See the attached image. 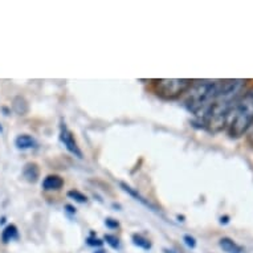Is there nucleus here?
Segmentation results:
<instances>
[{"label":"nucleus","mask_w":253,"mask_h":253,"mask_svg":"<svg viewBox=\"0 0 253 253\" xmlns=\"http://www.w3.org/2000/svg\"><path fill=\"white\" fill-rule=\"evenodd\" d=\"M40 176V169L36 163L29 162L23 167V178L28 183H36Z\"/></svg>","instance_id":"9"},{"label":"nucleus","mask_w":253,"mask_h":253,"mask_svg":"<svg viewBox=\"0 0 253 253\" xmlns=\"http://www.w3.org/2000/svg\"><path fill=\"white\" fill-rule=\"evenodd\" d=\"M0 133H3V127L1 126H0Z\"/></svg>","instance_id":"23"},{"label":"nucleus","mask_w":253,"mask_h":253,"mask_svg":"<svg viewBox=\"0 0 253 253\" xmlns=\"http://www.w3.org/2000/svg\"><path fill=\"white\" fill-rule=\"evenodd\" d=\"M15 146L19 150H21V151L31 150L36 146V139L32 135H29V134H20L15 139Z\"/></svg>","instance_id":"10"},{"label":"nucleus","mask_w":253,"mask_h":253,"mask_svg":"<svg viewBox=\"0 0 253 253\" xmlns=\"http://www.w3.org/2000/svg\"><path fill=\"white\" fill-rule=\"evenodd\" d=\"M105 225H106L109 229L120 228V223H118L116 219H113V217H106V219H105Z\"/></svg>","instance_id":"18"},{"label":"nucleus","mask_w":253,"mask_h":253,"mask_svg":"<svg viewBox=\"0 0 253 253\" xmlns=\"http://www.w3.org/2000/svg\"><path fill=\"white\" fill-rule=\"evenodd\" d=\"M86 244L89 245V247H93V248H101V247L104 245V241L94 236V235H91V236H89L86 239Z\"/></svg>","instance_id":"16"},{"label":"nucleus","mask_w":253,"mask_h":253,"mask_svg":"<svg viewBox=\"0 0 253 253\" xmlns=\"http://www.w3.org/2000/svg\"><path fill=\"white\" fill-rule=\"evenodd\" d=\"M192 81L188 79H159L154 80V91L163 100H175L184 94Z\"/></svg>","instance_id":"4"},{"label":"nucleus","mask_w":253,"mask_h":253,"mask_svg":"<svg viewBox=\"0 0 253 253\" xmlns=\"http://www.w3.org/2000/svg\"><path fill=\"white\" fill-rule=\"evenodd\" d=\"M183 241H184V244H186L188 248L194 249L196 247V239L194 236H191V235H184V236H183Z\"/></svg>","instance_id":"17"},{"label":"nucleus","mask_w":253,"mask_h":253,"mask_svg":"<svg viewBox=\"0 0 253 253\" xmlns=\"http://www.w3.org/2000/svg\"><path fill=\"white\" fill-rule=\"evenodd\" d=\"M104 243H106V244H108L112 249H117V251H118V249L121 248V241L116 235H110V233L105 235Z\"/></svg>","instance_id":"15"},{"label":"nucleus","mask_w":253,"mask_h":253,"mask_svg":"<svg viewBox=\"0 0 253 253\" xmlns=\"http://www.w3.org/2000/svg\"><path fill=\"white\" fill-rule=\"evenodd\" d=\"M64 186V179L60 175L50 174L42 179V188L44 191H58Z\"/></svg>","instance_id":"6"},{"label":"nucleus","mask_w":253,"mask_h":253,"mask_svg":"<svg viewBox=\"0 0 253 253\" xmlns=\"http://www.w3.org/2000/svg\"><path fill=\"white\" fill-rule=\"evenodd\" d=\"M220 86V80H198L192 81L184 97V108L200 121L215 100Z\"/></svg>","instance_id":"2"},{"label":"nucleus","mask_w":253,"mask_h":253,"mask_svg":"<svg viewBox=\"0 0 253 253\" xmlns=\"http://www.w3.org/2000/svg\"><path fill=\"white\" fill-rule=\"evenodd\" d=\"M245 80H223L220 81L219 90L215 100L212 101L206 114L199 122L202 129L208 130L210 133H219L225 129L229 110L236 102V100L243 94L245 86Z\"/></svg>","instance_id":"1"},{"label":"nucleus","mask_w":253,"mask_h":253,"mask_svg":"<svg viewBox=\"0 0 253 253\" xmlns=\"http://www.w3.org/2000/svg\"><path fill=\"white\" fill-rule=\"evenodd\" d=\"M219 223L221 225H227L229 223V216L228 215H224V216H220V220Z\"/></svg>","instance_id":"19"},{"label":"nucleus","mask_w":253,"mask_h":253,"mask_svg":"<svg viewBox=\"0 0 253 253\" xmlns=\"http://www.w3.org/2000/svg\"><path fill=\"white\" fill-rule=\"evenodd\" d=\"M131 241H133V244L135 245V247L145 249V251H150L151 247H153L151 241H150L147 237L143 236V235H141V233H134L133 236H131Z\"/></svg>","instance_id":"13"},{"label":"nucleus","mask_w":253,"mask_h":253,"mask_svg":"<svg viewBox=\"0 0 253 253\" xmlns=\"http://www.w3.org/2000/svg\"><path fill=\"white\" fill-rule=\"evenodd\" d=\"M19 239V231H17V227L15 224H8L7 227H4L3 232H1V240L3 243H9V241H13Z\"/></svg>","instance_id":"12"},{"label":"nucleus","mask_w":253,"mask_h":253,"mask_svg":"<svg viewBox=\"0 0 253 253\" xmlns=\"http://www.w3.org/2000/svg\"><path fill=\"white\" fill-rule=\"evenodd\" d=\"M94 253H105V251H104V249L98 248V249H96V252H94Z\"/></svg>","instance_id":"21"},{"label":"nucleus","mask_w":253,"mask_h":253,"mask_svg":"<svg viewBox=\"0 0 253 253\" xmlns=\"http://www.w3.org/2000/svg\"><path fill=\"white\" fill-rule=\"evenodd\" d=\"M4 221H5V217H1V219H0V224H4Z\"/></svg>","instance_id":"22"},{"label":"nucleus","mask_w":253,"mask_h":253,"mask_svg":"<svg viewBox=\"0 0 253 253\" xmlns=\"http://www.w3.org/2000/svg\"><path fill=\"white\" fill-rule=\"evenodd\" d=\"M121 187H122V190H124L125 192H127L130 196H133L134 199L137 200V202H139L141 204H143L146 208H149L150 211H153V212H159V210H158L155 206H154L153 203H150L149 199H146V198H143V196L139 194V192L137 191V190H134L133 187H130L127 183H124V182H121L120 183Z\"/></svg>","instance_id":"7"},{"label":"nucleus","mask_w":253,"mask_h":253,"mask_svg":"<svg viewBox=\"0 0 253 253\" xmlns=\"http://www.w3.org/2000/svg\"><path fill=\"white\" fill-rule=\"evenodd\" d=\"M219 247L225 253H245L244 247L237 244L236 241L232 240L231 237H221L219 240Z\"/></svg>","instance_id":"8"},{"label":"nucleus","mask_w":253,"mask_h":253,"mask_svg":"<svg viewBox=\"0 0 253 253\" xmlns=\"http://www.w3.org/2000/svg\"><path fill=\"white\" fill-rule=\"evenodd\" d=\"M60 142H61L64 147L72 154V155H75L76 158H79V159H83V151L80 149L79 143L76 141L75 135L72 133L69 127H68L65 122H62L60 125Z\"/></svg>","instance_id":"5"},{"label":"nucleus","mask_w":253,"mask_h":253,"mask_svg":"<svg viewBox=\"0 0 253 253\" xmlns=\"http://www.w3.org/2000/svg\"><path fill=\"white\" fill-rule=\"evenodd\" d=\"M67 196L71 200H73V202L80 204H86L87 200H89L87 199V196L84 195L83 192L79 191V190H71V191H68Z\"/></svg>","instance_id":"14"},{"label":"nucleus","mask_w":253,"mask_h":253,"mask_svg":"<svg viewBox=\"0 0 253 253\" xmlns=\"http://www.w3.org/2000/svg\"><path fill=\"white\" fill-rule=\"evenodd\" d=\"M12 109L13 112L19 114V116H25L28 113V102L25 101L24 97L17 96L12 101Z\"/></svg>","instance_id":"11"},{"label":"nucleus","mask_w":253,"mask_h":253,"mask_svg":"<svg viewBox=\"0 0 253 253\" xmlns=\"http://www.w3.org/2000/svg\"><path fill=\"white\" fill-rule=\"evenodd\" d=\"M253 125V87L243 91L229 110L225 129L231 138L243 137Z\"/></svg>","instance_id":"3"},{"label":"nucleus","mask_w":253,"mask_h":253,"mask_svg":"<svg viewBox=\"0 0 253 253\" xmlns=\"http://www.w3.org/2000/svg\"><path fill=\"white\" fill-rule=\"evenodd\" d=\"M65 210H67V212H69V213H73V215L76 213V208L73 207V206H71V204H67V206H65Z\"/></svg>","instance_id":"20"}]
</instances>
